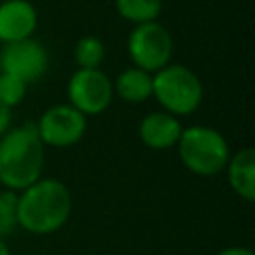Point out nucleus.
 Here are the masks:
<instances>
[{
	"label": "nucleus",
	"mask_w": 255,
	"mask_h": 255,
	"mask_svg": "<svg viewBox=\"0 0 255 255\" xmlns=\"http://www.w3.org/2000/svg\"><path fill=\"white\" fill-rule=\"evenodd\" d=\"M38 26V12L30 0L0 2V42L12 44L32 38Z\"/></svg>",
	"instance_id": "9d476101"
},
{
	"label": "nucleus",
	"mask_w": 255,
	"mask_h": 255,
	"mask_svg": "<svg viewBox=\"0 0 255 255\" xmlns=\"http://www.w3.org/2000/svg\"><path fill=\"white\" fill-rule=\"evenodd\" d=\"M66 94L68 104L86 118L104 114L116 98L112 78L102 68H76L68 80Z\"/></svg>",
	"instance_id": "423d86ee"
},
{
	"label": "nucleus",
	"mask_w": 255,
	"mask_h": 255,
	"mask_svg": "<svg viewBox=\"0 0 255 255\" xmlns=\"http://www.w3.org/2000/svg\"><path fill=\"white\" fill-rule=\"evenodd\" d=\"M175 149L183 167L197 177H215L223 173L231 155L227 137L217 128L205 124L183 128Z\"/></svg>",
	"instance_id": "7ed1b4c3"
},
{
	"label": "nucleus",
	"mask_w": 255,
	"mask_h": 255,
	"mask_svg": "<svg viewBox=\"0 0 255 255\" xmlns=\"http://www.w3.org/2000/svg\"><path fill=\"white\" fill-rule=\"evenodd\" d=\"M72 215V193L56 177H40L16 193L18 227L32 235H52L60 231Z\"/></svg>",
	"instance_id": "f257e3e1"
},
{
	"label": "nucleus",
	"mask_w": 255,
	"mask_h": 255,
	"mask_svg": "<svg viewBox=\"0 0 255 255\" xmlns=\"http://www.w3.org/2000/svg\"><path fill=\"white\" fill-rule=\"evenodd\" d=\"M153 78V92L151 98L159 104V108L175 118H185L197 112L203 102V84L199 76L183 66L169 62L155 74Z\"/></svg>",
	"instance_id": "20e7f679"
},
{
	"label": "nucleus",
	"mask_w": 255,
	"mask_h": 255,
	"mask_svg": "<svg viewBox=\"0 0 255 255\" xmlns=\"http://www.w3.org/2000/svg\"><path fill=\"white\" fill-rule=\"evenodd\" d=\"M114 96L128 104H143L151 98L153 92V78L149 72L129 66L124 68L114 80Z\"/></svg>",
	"instance_id": "f8f14e48"
},
{
	"label": "nucleus",
	"mask_w": 255,
	"mask_h": 255,
	"mask_svg": "<svg viewBox=\"0 0 255 255\" xmlns=\"http://www.w3.org/2000/svg\"><path fill=\"white\" fill-rule=\"evenodd\" d=\"M0 255H12V253H10V247H8V243H6V239H2V237H0Z\"/></svg>",
	"instance_id": "6ab92c4d"
},
{
	"label": "nucleus",
	"mask_w": 255,
	"mask_h": 255,
	"mask_svg": "<svg viewBox=\"0 0 255 255\" xmlns=\"http://www.w3.org/2000/svg\"><path fill=\"white\" fill-rule=\"evenodd\" d=\"M181 120L157 110V112H149L145 114L139 124H137V137L139 141L153 151H165V149H173L179 141L181 135Z\"/></svg>",
	"instance_id": "1a4fd4ad"
},
{
	"label": "nucleus",
	"mask_w": 255,
	"mask_h": 255,
	"mask_svg": "<svg viewBox=\"0 0 255 255\" xmlns=\"http://www.w3.org/2000/svg\"><path fill=\"white\" fill-rule=\"evenodd\" d=\"M28 94V84L14 74L0 72V104L8 110L20 106Z\"/></svg>",
	"instance_id": "2eb2a0df"
},
{
	"label": "nucleus",
	"mask_w": 255,
	"mask_h": 255,
	"mask_svg": "<svg viewBox=\"0 0 255 255\" xmlns=\"http://www.w3.org/2000/svg\"><path fill=\"white\" fill-rule=\"evenodd\" d=\"M46 147L38 137L34 122L12 126L0 135V185L22 191L44 175Z\"/></svg>",
	"instance_id": "f03ea898"
},
{
	"label": "nucleus",
	"mask_w": 255,
	"mask_h": 255,
	"mask_svg": "<svg viewBox=\"0 0 255 255\" xmlns=\"http://www.w3.org/2000/svg\"><path fill=\"white\" fill-rule=\"evenodd\" d=\"M18 227L16 219V191L2 189L0 191V237H8Z\"/></svg>",
	"instance_id": "dca6fc26"
},
{
	"label": "nucleus",
	"mask_w": 255,
	"mask_h": 255,
	"mask_svg": "<svg viewBox=\"0 0 255 255\" xmlns=\"http://www.w3.org/2000/svg\"><path fill=\"white\" fill-rule=\"evenodd\" d=\"M114 4L118 14L133 26L157 20L163 8L161 0H114Z\"/></svg>",
	"instance_id": "ddd939ff"
},
{
	"label": "nucleus",
	"mask_w": 255,
	"mask_h": 255,
	"mask_svg": "<svg viewBox=\"0 0 255 255\" xmlns=\"http://www.w3.org/2000/svg\"><path fill=\"white\" fill-rule=\"evenodd\" d=\"M0 72H2V68H0Z\"/></svg>",
	"instance_id": "aec40b11"
},
{
	"label": "nucleus",
	"mask_w": 255,
	"mask_h": 255,
	"mask_svg": "<svg viewBox=\"0 0 255 255\" xmlns=\"http://www.w3.org/2000/svg\"><path fill=\"white\" fill-rule=\"evenodd\" d=\"M10 128H12V110H8L0 104V135L6 133Z\"/></svg>",
	"instance_id": "f3484780"
},
{
	"label": "nucleus",
	"mask_w": 255,
	"mask_h": 255,
	"mask_svg": "<svg viewBox=\"0 0 255 255\" xmlns=\"http://www.w3.org/2000/svg\"><path fill=\"white\" fill-rule=\"evenodd\" d=\"M131 66L155 74L173 58V36L157 20L135 24L126 42Z\"/></svg>",
	"instance_id": "39448f33"
},
{
	"label": "nucleus",
	"mask_w": 255,
	"mask_h": 255,
	"mask_svg": "<svg viewBox=\"0 0 255 255\" xmlns=\"http://www.w3.org/2000/svg\"><path fill=\"white\" fill-rule=\"evenodd\" d=\"M106 58V46L98 36H82L74 46V62L78 68H100Z\"/></svg>",
	"instance_id": "4468645a"
},
{
	"label": "nucleus",
	"mask_w": 255,
	"mask_h": 255,
	"mask_svg": "<svg viewBox=\"0 0 255 255\" xmlns=\"http://www.w3.org/2000/svg\"><path fill=\"white\" fill-rule=\"evenodd\" d=\"M0 68L2 72L14 74L24 80L28 86L38 82L50 68V56L42 42L34 38L18 40L4 44L0 50Z\"/></svg>",
	"instance_id": "6e6552de"
},
{
	"label": "nucleus",
	"mask_w": 255,
	"mask_h": 255,
	"mask_svg": "<svg viewBox=\"0 0 255 255\" xmlns=\"http://www.w3.org/2000/svg\"><path fill=\"white\" fill-rule=\"evenodd\" d=\"M215 255H255V253L249 247H243V245H229V247L219 249Z\"/></svg>",
	"instance_id": "a211bd4d"
},
{
	"label": "nucleus",
	"mask_w": 255,
	"mask_h": 255,
	"mask_svg": "<svg viewBox=\"0 0 255 255\" xmlns=\"http://www.w3.org/2000/svg\"><path fill=\"white\" fill-rule=\"evenodd\" d=\"M44 147L66 149L80 143L88 129V118L70 104H54L46 108L34 122Z\"/></svg>",
	"instance_id": "0eeeda50"
},
{
	"label": "nucleus",
	"mask_w": 255,
	"mask_h": 255,
	"mask_svg": "<svg viewBox=\"0 0 255 255\" xmlns=\"http://www.w3.org/2000/svg\"><path fill=\"white\" fill-rule=\"evenodd\" d=\"M223 173L227 175V183L237 197H241L247 203L255 201V149L253 147H241L237 151H231Z\"/></svg>",
	"instance_id": "9b49d317"
}]
</instances>
